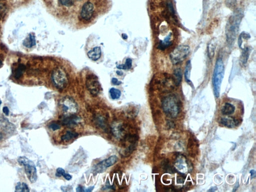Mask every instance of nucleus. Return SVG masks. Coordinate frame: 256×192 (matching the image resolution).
<instances>
[{
    "mask_svg": "<svg viewBox=\"0 0 256 192\" xmlns=\"http://www.w3.org/2000/svg\"><path fill=\"white\" fill-rule=\"evenodd\" d=\"M225 72V67L223 61L222 59H218L216 63L213 75L212 83L215 96L219 97L221 86L223 81Z\"/></svg>",
    "mask_w": 256,
    "mask_h": 192,
    "instance_id": "nucleus-3",
    "label": "nucleus"
},
{
    "mask_svg": "<svg viewBox=\"0 0 256 192\" xmlns=\"http://www.w3.org/2000/svg\"><path fill=\"white\" fill-rule=\"evenodd\" d=\"M49 128L54 131H55L56 130H59L61 128V126L57 123H52L50 125Z\"/></svg>",
    "mask_w": 256,
    "mask_h": 192,
    "instance_id": "nucleus-28",
    "label": "nucleus"
},
{
    "mask_svg": "<svg viewBox=\"0 0 256 192\" xmlns=\"http://www.w3.org/2000/svg\"><path fill=\"white\" fill-rule=\"evenodd\" d=\"M237 2L236 0H226V4L229 8H233L236 5Z\"/></svg>",
    "mask_w": 256,
    "mask_h": 192,
    "instance_id": "nucleus-29",
    "label": "nucleus"
},
{
    "mask_svg": "<svg viewBox=\"0 0 256 192\" xmlns=\"http://www.w3.org/2000/svg\"><path fill=\"white\" fill-rule=\"evenodd\" d=\"M249 54H250V50L249 48L247 47L244 49L243 51L242 52L240 57V62L242 65L246 64L248 59L249 58Z\"/></svg>",
    "mask_w": 256,
    "mask_h": 192,
    "instance_id": "nucleus-21",
    "label": "nucleus"
},
{
    "mask_svg": "<svg viewBox=\"0 0 256 192\" xmlns=\"http://www.w3.org/2000/svg\"><path fill=\"white\" fill-rule=\"evenodd\" d=\"M117 74L118 75H119V76H122V75H123V73L120 71L117 72Z\"/></svg>",
    "mask_w": 256,
    "mask_h": 192,
    "instance_id": "nucleus-37",
    "label": "nucleus"
},
{
    "mask_svg": "<svg viewBox=\"0 0 256 192\" xmlns=\"http://www.w3.org/2000/svg\"><path fill=\"white\" fill-rule=\"evenodd\" d=\"M112 83L114 85L118 86V85H120L122 84V82H121V81H119L117 79H116V78H113L112 80Z\"/></svg>",
    "mask_w": 256,
    "mask_h": 192,
    "instance_id": "nucleus-32",
    "label": "nucleus"
},
{
    "mask_svg": "<svg viewBox=\"0 0 256 192\" xmlns=\"http://www.w3.org/2000/svg\"><path fill=\"white\" fill-rule=\"evenodd\" d=\"M101 48L98 47L94 48L88 53V56L92 60L97 61L101 57Z\"/></svg>",
    "mask_w": 256,
    "mask_h": 192,
    "instance_id": "nucleus-15",
    "label": "nucleus"
},
{
    "mask_svg": "<svg viewBox=\"0 0 256 192\" xmlns=\"http://www.w3.org/2000/svg\"><path fill=\"white\" fill-rule=\"evenodd\" d=\"M62 5L70 7L74 4V0H58Z\"/></svg>",
    "mask_w": 256,
    "mask_h": 192,
    "instance_id": "nucleus-27",
    "label": "nucleus"
},
{
    "mask_svg": "<svg viewBox=\"0 0 256 192\" xmlns=\"http://www.w3.org/2000/svg\"><path fill=\"white\" fill-rule=\"evenodd\" d=\"M2 138H3V135H2V134L0 133V140H1Z\"/></svg>",
    "mask_w": 256,
    "mask_h": 192,
    "instance_id": "nucleus-38",
    "label": "nucleus"
},
{
    "mask_svg": "<svg viewBox=\"0 0 256 192\" xmlns=\"http://www.w3.org/2000/svg\"><path fill=\"white\" fill-rule=\"evenodd\" d=\"M20 165L24 166L28 178L31 183H34L37 180V169L34 163L26 157H21L18 160Z\"/></svg>",
    "mask_w": 256,
    "mask_h": 192,
    "instance_id": "nucleus-4",
    "label": "nucleus"
},
{
    "mask_svg": "<svg viewBox=\"0 0 256 192\" xmlns=\"http://www.w3.org/2000/svg\"><path fill=\"white\" fill-rule=\"evenodd\" d=\"M52 80L55 87L59 89L66 88L68 84V77L65 72L61 68H57L54 71Z\"/></svg>",
    "mask_w": 256,
    "mask_h": 192,
    "instance_id": "nucleus-7",
    "label": "nucleus"
},
{
    "mask_svg": "<svg viewBox=\"0 0 256 192\" xmlns=\"http://www.w3.org/2000/svg\"><path fill=\"white\" fill-rule=\"evenodd\" d=\"M15 191L18 192H30L29 189L26 183H21L19 182L17 183Z\"/></svg>",
    "mask_w": 256,
    "mask_h": 192,
    "instance_id": "nucleus-22",
    "label": "nucleus"
},
{
    "mask_svg": "<svg viewBox=\"0 0 256 192\" xmlns=\"http://www.w3.org/2000/svg\"><path fill=\"white\" fill-rule=\"evenodd\" d=\"M132 60L131 59H127L124 65H119L117 66L118 69H119L128 70L130 69L132 67Z\"/></svg>",
    "mask_w": 256,
    "mask_h": 192,
    "instance_id": "nucleus-25",
    "label": "nucleus"
},
{
    "mask_svg": "<svg viewBox=\"0 0 256 192\" xmlns=\"http://www.w3.org/2000/svg\"><path fill=\"white\" fill-rule=\"evenodd\" d=\"M1 103H2V101L1 100V99H0V106H1Z\"/></svg>",
    "mask_w": 256,
    "mask_h": 192,
    "instance_id": "nucleus-39",
    "label": "nucleus"
},
{
    "mask_svg": "<svg viewBox=\"0 0 256 192\" xmlns=\"http://www.w3.org/2000/svg\"><path fill=\"white\" fill-rule=\"evenodd\" d=\"M60 106L62 111L65 116L73 115L78 111V106L76 102L71 97H64L61 100Z\"/></svg>",
    "mask_w": 256,
    "mask_h": 192,
    "instance_id": "nucleus-6",
    "label": "nucleus"
},
{
    "mask_svg": "<svg viewBox=\"0 0 256 192\" xmlns=\"http://www.w3.org/2000/svg\"><path fill=\"white\" fill-rule=\"evenodd\" d=\"M26 70V67L25 66L23 65H20L18 67V68H17V69L15 71V77L16 79H18L22 76L23 74L24 73V72Z\"/></svg>",
    "mask_w": 256,
    "mask_h": 192,
    "instance_id": "nucleus-24",
    "label": "nucleus"
},
{
    "mask_svg": "<svg viewBox=\"0 0 256 192\" xmlns=\"http://www.w3.org/2000/svg\"><path fill=\"white\" fill-rule=\"evenodd\" d=\"M3 111L4 112V113L5 114L6 116H8L9 115V109L7 107H4L3 109Z\"/></svg>",
    "mask_w": 256,
    "mask_h": 192,
    "instance_id": "nucleus-33",
    "label": "nucleus"
},
{
    "mask_svg": "<svg viewBox=\"0 0 256 192\" xmlns=\"http://www.w3.org/2000/svg\"><path fill=\"white\" fill-rule=\"evenodd\" d=\"M97 121H98V124L100 126H101V127L104 126L105 123V120L103 118H99V119L98 118Z\"/></svg>",
    "mask_w": 256,
    "mask_h": 192,
    "instance_id": "nucleus-31",
    "label": "nucleus"
},
{
    "mask_svg": "<svg viewBox=\"0 0 256 192\" xmlns=\"http://www.w3.org/2000/svg\"><path fill=\"white\" fill-rule=\"evenodd\" d=\"M6 12L5 6L3 5H0V19L3 17L4 13Z\"/></svg>",
    "mask_w": 256,
    "mask_h": 192,
    "instance_id": "nucleus-30",
    "label": "nucleus"
},
{
    "mask_svg": "<svg viewBox=\"0 0 256 192\" xmlns=\"http://www.w3.org/2000/svg\"><path fill=\"white\" fill-rule=\"evenodd\" d=\"M110 96L113 100H117L121 97V91L116 88H111L110 90Z\"/></svg>",
    "mask_w": 256,
    "mask_h": 192,
    "instance_id": "nucleus-23",
    "label": "nucleus"
},
{
    "mask_svg": "<svg viewBox=\"0 0 256 192\" xmlns=\"http://www.w3.org/2000/svg\"><path fill=\"white\" fill-rule=\"evenodd\" d=\"M56 176L57 177H59L63 176L65 179L68 180V181L71 180L72 178L71 175H70L68 173H66L65 170L62 168H58L57 169Z\"/></svg>",
    "mask_w": 256,
    "mask_h": 192,
    "instance_id": "nucleus-20",
    "label": "nucleus"
},
{
    "mask_svg": "<svg viewBox=\"0 0 256 192\" xmlns=\"http://www.w3.org/2000/svg\"><path fill=\"white\" fill-rule=\"evenodd\" d=\"M162 106L164 112L168 117L176 118L181 111V103L175 95L170 94L163 98Z\"/></svg>",
    "mask_w": 256,
    "mask_h": 192,
    "instance_id": "nucleus-1",
    "label": "nucleus"
},
{
    "mask_svg": "<svg viewBox=\"0 0 256 192\" xmlns=\"http://www.w3.org/2000/svg\"><path fill=\"white\" fill-rule=\"evenodd\" d=\"M86 86L90 93L94 96L98 95L101 90L100 84L97 77L94 75L88 76L86 81Z\"/></svg>",
    "mask_w": 256,
    "mask_h": 192,
    "instance_id": "nucleus-8",
    "label": "nucleus"
},
{
    "mask_svg": "<svg viewBox=\"0 0 256 192\" xmlns=\"http://www.w3.org/2000/svg\"><path fill=\"white\" fill-rule=\"evenodd\" d=\"M250 174H251L252 177H255V176H256V172H255V171L254 170H251V171H250Z\"/></svg>",
    "mask_w": 256,
    "mask_h": 192,
    "instance_id": "nucleus-35",
    "label": "nucleus"
},
{
    "mask_svg": "<svg viewBox=\"0 0 256 192\" xmlns=\"http://www.w3.org/2000/svg\"><path fill=\"white\" fill-rule=\"evenodd\" d=\"M1 64H2V63H1V62L0 61V66H1Z\"/></svg>",
    "mask_w": 256,
    "mask_h": 192,
    "instance_id": "nucleus-40",
    "label": "nucleus"
},
{
    "mask_svg": "<svg viewBox=\"0 0 256 192\" xmlns=\"http://www.w3.org/2000/svg\"><path fill=\"white\" fill-rule=\"evenodd\" d=\"M190 52V48L187 45H181L174 49L170 55L171 62L174 65L180 64L184 60Z\"/></svg>",
    "mask_w": 256,
    "mask_h": 192,
    "instance_id": "nucleus-5",
    "label": "nucleus"
},
{
    "mask_svg": "<svg viewBox=\"0 0 256 192\" xmlns=\"http://www.w3.org/2000/svg\"><path fill=\"white\" fill-rule=\"evenodd\" d=\"M191 68H192V65H191V63L190 61H188L187 62V65L185 68V79L186 81L187 82V83L188 84L190 85L191 86H192L193 83H192L191 81L190 80V75L191 71Z\"/></svg>",
    "mask_w": 256,
    "mask_h": 192,
    "instance_id": "nucleus-17",
    "label": "nucleus"
},
{
    "mask_svg": "<svg viewBox=\"0 0 256 192\" xmlns=\"http://www.w3.org/2000/svg\"><path fill=\"white\" fill-rule=\"evenodd\" d=\"M182 79V72L180 68L175 70L174 71V83L177 86H179L181 82Z\"/></svg>",
    "mask_w": 256,
    "mask_h": 192,
    "instance_id": "nucleus-18",
    "label": "nucleus"
},
{
    "mask_svg": "<svg viewBox=\"0 0 256 192\" xmlns=\"http://www.w3.org/2000/svg\"><path fill=\"white\" fill-rule=\"evenodd\" d=\"M221 113L225 116H230L236 111V107L230 103H226L221 109Z\"/></svg>",
    "mask_w": 256,
    "mask_h": 192,
    "instance_id": "nucleus-13",
    "label": "nucleus"
},
{
    "mask_svg": "<svg viewBox=\"0 0 256 192\" xmlns=\"http://www.w3.org/2000/svg\"><path fill=\"white\" fill-rule=\"evenodd\" d=\"M93 4L90 1L86 2L83 6L81 11V17L85 21L90 20L94 14Z\"/></svg>",
    "mask_w": 256,
    "mask_h": 192,
    "instance_id": "nucleus-11",
    "label": "nucleus"
},
{
    "mask_svg": "<svg viewBox=\"0 0 256 192\" xmlns=\"http://www.w3.org/2000/svg\"><path fill=\"white\" fill-rule=\"evenodd\" d=\"M118 161V158L116 156H112L108 159L101 161L100 163L97 164L96 166L95 170L97 172H103L106 169L110 167L113 166Z\"/></svg>",
    "mask_w": 256,
    "mask_h": 192,
    "instance_id": "nucleus-10",
    "label": "nucleus"
},
{
    "mask_svg": "<svg viewBox=\"0 0 256 192\" xmlns=\"http://www.w3.org/2000/svg\"><path fill=\"white\" fill-rule=\"evenodd\" d=\"M80 120V118L76 116H65V118L63 119V123L65 125L68 126H74L75 125H78Z\"/></svg>",
    "mask_w": 256,
    "mask_h": 192,
    "instance_id": "nucleus-14",
    "label": "nucleus"
},
{
    "mask_svg": "<svg viewBox=\"0 0 256 192\" xmlns=\"http://www.w3.org/2000/svg\"><path fill=\"white\" fill-rule=\"evenodd\" d=\"M240 119L231 116L222 117L220 120V124L229 128H233L240 124Z\"/></svg>",
    "mask_w": 256,
    "mask_h": 192,
    "instance_id": "nucleus-12",
    "label": "nucleus"
},
{
    "mask_svg": "<svg viewBox=\"0 0 256 192\" xmlns=\"http://www.w3.org/2000/svg\"><path fill=\"white\" fill-rule=\"evenodd\" d=\"M94 188V186L93 187H90V188H89L87 189V190H86V191H86V192H92V190H93Z\"/></svg>",
    "mask_w": 256,
    "mask_h": 192,
    "instance_id": "nucleus-36",
    "label": "nucleus"
},
{
    "mask_svg": "<svg viewBox=\"0 0 256 192\" xmlns=\"http://www.w3.org/2000/svg\"><path fill=\"white\" fill-rule=\"evenodd\" d=\"M215 46L214 45V43H211L210 44H209L208 48V55L210 58L213 57L214 53H215Z\"/></svg>",
    "mask_w": 256,
    "mask_h": 192,
    "instance_id": "nucleus-26",
    "label": "nucleus"
},
{
    "mask_svg": "<svg viewBox=\"0 0 256 192\" xmlns=\"http://www.w3.org/2000/svg\"><path fill=\"white\" fill-rule=\"evenodd\" d=\"M175 165L177 171L182 175H185L191 169L187 159L182 155L177 156Z\"/></svg>",
    "mask_w": 256,
    "mask_h": 192,
    "instance_id": "nucleus-9",
    "label": "nucleus"
},
{
    "mask_svg": "<svg viewBox=\"0 0 256 192\" xmlns=\"http://www.w3.org/2000/svg\"><path fill=\"white\" fill-rule=\"evenodd\" d=\"M243 15L240 12H237L231 17L226 27V34L227 40L229 45L234 44L237 34Z\"/></svg>",
    "mask_w": 256,
    "mask_h": 192,
    "instance_id": "nucleus-2",
    "label": "nucleus"
},
{
    "mask_svg": "<svg viewBox=\"0 0 256 192\" xmlns=\"http://www.w3.org/2000/svg\"><path fill=\"white\" fill-rule=\"evenodd\" d=\"M36 44V39H35V36L30 34L29 36L24 40L23 44L26 47L28 48H31L33 47V46H35Z\"/></svg>",
    "mask_w": 256,
    "mask_h": 192,
    "instance_id": "nucleus-16",
    "label": "nucleus"
},
{
    "mask_svg": "<svg viewBox=\"0 0 256 192\" xmlns=\"http://www.w3.org/2000/svg\"><path fill=\"white\" fill-rule=\"evenodd\" d=\"M78 136L79 134L76 132L68 131H67L65 134H64V135L61 137V140L64 141H69L72 139L78 137Z\"/></svg>",
    "mask_w": 256,
    "mask_h": 192,
    "instance_id": "nucleus-19",
    "label": "nucleus"
},
{
    "mask_svg": "<svg viewBox=\"0 0 256 192\" xmlns=\"http://www.w3.org/2000/svg\"><path fill=\"white\" fill-rule=\"evenodd\" d=\"M76 191L78 192H85V191L84 190V188H83L82 186L79 185V186L77 187V189H76Z\"/></svg>",
    "mask_w": 256,
    "mask_h": 192,
    "instance_id": "nucleus-34",
    "label": "nucleus"
}]
</instances>
